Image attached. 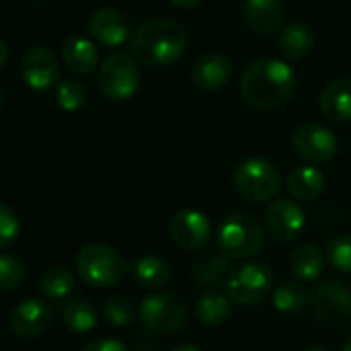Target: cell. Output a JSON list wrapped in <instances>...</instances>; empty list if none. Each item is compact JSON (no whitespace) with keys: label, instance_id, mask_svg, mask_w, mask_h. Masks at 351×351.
<instances>
[{"label":"cell","instance_id":"1","mask_svg":"<svg viewBox=\"0 0 351 351\" xmlns=\"http://www.w3.org/2000/svg\"><path fill=\"white\" fill-rule=\"evenodd\" d=\"M293 91L295 75L289 64L277 58H261L252 62L240 79L244 101L256 110L281 108L291 99Z\"/></svg>","mask_w":351,"mask_h":351},{"label":"cell","instance_id":"2","mask_svg":"<svg viewBox=\"0 0 351 351\" xmlns=\"http://www.w3.org/2000/svg\"><path fill=\"white\" fill-rule=\"evenodd\" d=\"M189 36L178 21L151 19L136 27L130 48L138 62L147 66H167L180 60L186 50Z\"/></svg>","mask_w":351,"mask_h":351},{"label":"cell","instance_id":"3","mask_svg":"<svg viewBox=\"0 0 351 351\" xmlns=\"http://www.w3.org/2000/svg\"><path fill=\"white\" fill-rule=\"evenodd\" d=\"M217 246L230 261L252 258L265 246V228L248 213H232L219 223Z\"/></svg>","mask_w":351,"mask_h":351},{"label":"cell","instance_id":"4","mask_svg":"<svg viewBox=\"0 0 351 351\" xmlns=\"http://www.w3.org/2000/svg\"><path fill=\"white\" fill-rule=\"evenodd\" d=\"M232 184L244 201L258 205L277 197L281 189V173L271 161L263 157H250L234 169Z\"/></svg>","mask_w":351,"mask_h":351},{"label":"cell","instance_id":"5","mask_svg":"<svg viewBox=\"0 0 351 351\" xmlns=\"http://www.w3.org/2000/svg\"><path fill=\"white\" fill-rule=\"evenodd\" d=\"M128 269L126 258L106 244H87L77 254V271L81 279L93 287L116 285Z\"/></svg>","mask_w":351,"mask_h":351},{"label":"cell","instance_id":"6","mask_svg":"<svg viewBox=\"0 0 351 351\" xmlns=\"http://www.w3.org/2000/svg\"><path fill=\"white\" fill-rule=\"evenodd\" d=\"M138 320L153 335L176 332L186 322V304L178 293L159 291L147 295L138 306Z\"/></svg>","mask_w":351,"mask_h":351},{"label":"cell","instance_id":"7","mask_svg":"<svg viewBox=\"0 0 351 351\" xmlns=\"http://www.w3.org/2000/svg\"><path fill=\"white\" fill-rule=\"evenodd\" d=\"M275 283V273L269 265L263 263H246L230 273L226 281L228 295L234 304L240 306H256L267 300Z\"/></svg>","mask_w":351,"mask_h":351},{"label":"cell","instance_id":"8","mask_svg":"<svg viewBox=\"0 0 351 351\" xmlns=\"http://www.w3.org/2000/svg\"><path fill=\"white\" fill-rule=\"evenodd\" d=\"M138 83H141L138 66L124 52L110 54L99 66L97 85H99L101 93L110 101H126V99H130L136 93Z\"/></svg>","mask_w":351,"mask_h":351},{"label":"cell","instance_id":"9","mask_svg":"<svg viewBox=\"0 0 351 351\" xmlns=\"http://www.w3.org/2000/svg\"><path fill=\"white\" fill-rule=\"evenodd\" d=\"M314 314L326 326H341L351 318V291L341 281H324L310 293Z\"/></svg>","mask_w":351,"mask_h":351},{"label":"cell","instance_id":"10","mask_svg":"<svg viewBox=\"0 0 351 351\" xmlns=\"http://www.w3.org/2000/svg\"><path fill=\"white\" fill-rule=\"evenodd\" d=\"M293 151L310 163H326L337 155V136L322 124H302L291 136Z\"/></svg>","mask_w":351,"mask_h":351},{"label":"cell","instance_id":"11","mask_svg":"<svg viewBox=\"0 0 351 351\" xmlns=\"http://www.w3.org/2000/svg\"><path fill=\"white\" fill-rule=\"evenodd\" d=\"M169 236L184 250H203L211 240V221L197 209H180L169 219Z\"/></svg>","mask_w":351,"mask_h":351},{"label":"cell","instance_id":"12","mask_svg":"<svg viewBox=\"0 0 351 351\" xmlns=\"http://www.w3.org/2000/svg\"><path fill=\"white\" fill-rule=\"evenodd\" d=\"M302 207L291 199H277L265 211V230L275 242H291L304 230Z\"/></svg>","mask_w":351,"mask_h":351},{"label":"cell","instance_id":"13","mask_svg":"<svg viewBox=\"0 0 351 351\" xmlns=\"http://www.w3.org/2000/svg\"><path fill=\"white\" fill-rule=\"evenodd\" d=\"M21 77L36 91L52 89L60 79V64L52 50L36 46L21 58Z\"/></svg>","mask_w":351,"mask_h":351},{"label":"cell","instance_id":"14","mask_svg":"<svg viewBox=\"0 0 351 351\" xmlns=\"http://www.w3.org/2000/svg\"><path fill=\"white\" fill-rule=\"evenodd\" d=\"M50 322H52V310L40 298L23 300L21 304L15 306V310L11 312V318H9L13 332L23 339L40 337L42 332L48 330Z\"/></svg>","mask_w":351,"mask_h":351},{"label":"cell","instance_id":"15","mask_svg":"<svg viewBox=\"0 0 351 351\" xmlns=\"http://www.w3.org/2000/svg\"><path fill=\"white\" fill-rule=\"evenodd\" d=\"M87 27H89V34L93 36V40L101 46H108V48L122 46L130 34L128 19L118 9H112V7L97 9L89 17Z\"/></svg>","mask_w":351,"mask_h":351},{"label":"cell","instance_id":"16","mask_svg":"<svg viewBox=\"0 0 351 351\" xmlns=\"http://www.w3.org/2000/svg\"><path fill=\"white\" fill-rule=\"evenodd\" d=\"M232 73H234L232 60H230L226 54L211 52V54L201 56V58L193 64L191 77H193V83H195L197 89L211 93V91L221 89V87L230 81Z\"/></svg>","mask_w":351,"mask_h":351},{"label":"cell","instance_id":"17","mask_svg":"<svg viewBox=\"0 0 351 351\" xmlns=\"http://www.w3.org/2000/svg\"><path fill=\"white\" fill-rule=\"evenodd\" d=\"M244 19L252 32L261 36H273L285 21L281 0H244Z\"/></svg>","mask_w":351,"mask_h":351},{"label":"cell","instance_id":"18","mask_svg":"<svg viewBox=\"0 0 351 351\" xmlns=\"http://www.w3.org/2000/svg\"><path fill=\"white\" fill-rule=\"evenodd\" d=\"M285 189L295 201H316L324 193V173L314 165H298L287 173Z\"/></svg>","mask_w":351,"mask_h":351},{"label":"cell","instance_id":"19","mask_svg":"<svg viewBox=\"0 0 351 351\" xmlns=\"http://www.w3.org/2000/svg\"><path fill=\"white\" fill-rule=\"evenodd\" d=\"M320 110L332 122L351 120V79H337L320 93Z\"/></svg>","mask_w":351,"mask_h":351},{"label":"cell","instance_id":"20","mask_svg":"<svg viewBox=\"0 0 351 351\" xmlns=\"http://www.w3.org/2000/svg\"><path fill=\"white\" fill-rule=\"evenodd\" d=\"M62 60L77 75H89L97 66L95 46L81 36H73L62 44Z\"/></svg>","mask_w":351,"mask_h":351},{"label":"cell","instance_id":"21","mask_svg":"<svg viewBox=\"0 0 351 351\" xmlns=\"http://www.w3.org/2000/svg\"><path fill=\"white\" fill-rule=\"evenodd\" d=\"M130 273L134 277V281L143 287H163L169 279H171V269L169 263H165L159 256H138L132 265H130Z\"/></svg>","mask_w":351,"mask_h":351},{"label":"cell","instance_id":"22","mask_svg":"<svg viewBox=\"0 0 351 351\" xmlns=\"http://www.w3.org/2000/svg\"><path fill=\"white\" fill-rule=\"evenodd\" d=\"M289 269L300 281H314L324 269V256L314 244H300L289 254Z\"/></svg>","mask_w":351,"mask_h":351},{"label":"cell","instance_id":"23","mask_svg":"<svg viewBox=\"0 0 351 351\" xmlns=\"http://www.w3.org/2000/svg\"><path fill=\"white\" fill-rule=\"evenodd\" d=\"M314 46V34L306 23H289L279 38V48L285 58L302 60Z\"/></svg>","mask_w":351,"mask_h":351},{"label":"cell","instance_id":"24","mask_svg":"<svg viewBox=\"0 0 351 351\" xmlns=\"http://www.w3.org/2000/svg\"><path fill=\"white\" fill-rule=\"evenodd\" d=\"M230 277V258L221 252L207 254L193 267V281L199 287H213Z\"/></svg>","mask_w":351,"mask_h":351},{"label":"cell","instance_id":"25","mask_svg":"<svg viewBox=\"0 0 351 351\" xmlns=\"http://www.w3.org/2000/svg\"><path fill=\"white\" fill-rule=\"evenodd\" d=\"M230 314H232V300L228 293L213 289L201 295V300L197 302V318L207 326L223 324L230 318Z\"/></svg>","mask_w":351,"mask_h":351},{"label":"cell","instance_id":"26","mask_svg":"<svg viewBox=\"0 0 351 351\" xmlns=\"http://www.w3.org/2000/svg\"><path fill=\"white\" fill-rule=\"evenodd\" d=\"M310 302V295L306 293V289L295 283V281H285L281 283L275 293H273V306L275 310H279L281 314H287V316H295L300 314L306 304Z\"/></svg>","mask_w":351,"mask_h":351},{"label":"cell","instance_id":"27","mask_svg":"<svg viewBox=\"0 0 351 351\" xmlns=\"http://www.w3.org/2000/svg\"><path fill=\"white\" fill-rule=\"evenodd\" d=\"M75 287V275L66 267H52L44 273L40 281V291L50 300L66 298Z\"/></svg>","mask_w":351,"mask_h":351},{"label":"cell","instance_id":"28","mask_svg":"<svg viewBox=\"0 0 351 351\" xmlns=\"http://www.w3.org/2000/svg\"><path fill=\"white\" fill-rule=\"evenodd\" d=\"M62 316H64L66 326H69L73 332H79V335L93 330L95 324H97V312H95V308H93L89 302H85V300H75V302H71V304L64 308Z\"/></svg>","mask_w":351,"mask_h":351},{"label":"cell","instance_id":"29","mask_svg":"<svg viewBox=\"0 0 351 351\" xmlns=\"http://www.w3.org/2000/svg\"><path fill=\"white\" fill-rule=\"evenodd\" d=\"M56 101L66 112H77L87 104V89L77 79H66L56 89Z\"/></svg>","mask_w":351,"mask_h":351},{"label":"cell","instance_id":"30","mask_svg":"<svg viewBox=\"0 0 351 351\" xmlns=\"http://www.w3.org/2000/svg\"><path fill=\"white\" fill-rule=\"evenodd\" d=\"M25 279V263L15 254H0V291L15 289Z\"/></svg>","mask_w":351,"mask_h":351},{"label":"cell","instance_id":"31","mask_svg":"<svg viewBox=\"0 0 351 351\" xmlns=\"http://www.w3.org/2000/svg\"><path fill=\"white\" fill-rule=\"evenodd\" d=\"M104 316L114 326H126L134 320V306L126 295H112L104 304Z\"/></svg>","mask_w":351,"mask_h":351},{"label":"cell","instance_id":"32","mask_svg":"<svg viewBox=\"0 0 351 351\" xmlns=\"http://www.w3.org/2000/svg\"><path fill=\"white\" fill-rule=\"evenodd\" d=\"M328 261L337 271L351 275V234H341L328 244Z\"/></svg>","mask_w":351,"mask_h":351},{"label":"cell","instance_id":"33","mask_svg":"<svg viewBox=\"0 0 351 351\" xmlns=\"http://www.w3.org/2000/svg\"><path fill=\"white\" fill-rule=\"evenodd\" d=\"M19 232H21V223L17 213L9 205L0 203V250L9 248L17 240Z\"/></svg>","mask_w":351,"mask_h":351},{"label":"cell","instance_id":"34","mask_svg":"<svg viewBox=\"0 0 351 351\" xmlns=\"http://www.w3.org/2000/svg\"><path fill=\"white\" fill-rule=\"evenodd\" d=\"M81 351H130V349L118 339H95L87 343Z\"/></svg>","mask_w":351,"mask_h":351},{"label":"cell","instance_id":"35","mask_svg":"<svg viewBox=\"0 0 351 351\" xmlns=\"http://www.w3.org/2000/svg\"><path fill=\"white\" fill-rule=\"evenodd\" d=\"M171 3L176 7H180V9H195L197 5H201L203 0H171Z\"/></svg>","mask_w":351,"mask_h":351},{"label":"cell","instance_id":"36","mask_svg":"<svg viewBox=\"0 0 351 351\" xmlns=\"http://www.w3.org/2000/svg\"><path fill=\"white\" fill-rule=\"evenodd\" d=\"M7 60H9V46L3 38H0V69L7 64Z\"/></svg>","mask_w":351,"mask_h":351},{"label":"cell","instance_id":"37","mask_svg":"<svg viewBox=\"0 0 351 351\" xmlns=\"http://www.w3.org/2000/svg\"><path fill=\"white\" fill-rule=\"evenodd\" d=\"M169 351H201L195 343H180V345H176L171 347Z\"/></svg>","mask_w":351,"mask_h":351},{"label":"cell","instance_id":"38","mask_svg":"<svg viewBox=\"0 0 351 351\" xmlns=\"http://www.w3.org/2000/svg\"><path fill=\"white\" fill-rule=\"evenodd\" d=\"M306 351H330V349H326V347H322V345H314V347H308Z\"/></svg>","mask_w":351,"mask_h":351},{"label":"cell","instance_id":"39","mask_svg":"<svg viewBox=\"0 0 351 351\" xmlns=\"http://www.w3.org/2000/svg\"><path fill=\"white\" fill-rule=\"evenodd\" d=\"M343 351H351V337L343 343Z\"/></svg>","mask_w":351,"mask_h":351},{"label":"cell","instance_id":"40","mask_svg":"<svg viewBox=\"0 0 351 351\" xmlns=\"http://www.w3.org/2000/svg\"><path fill=\"white\" fill-rule=\"evenodd\" d=\"M3 101H5V95H3V89H0V108H3Z\"/></svg>","mask_w":351,"mask_h":351}]
</instances>
